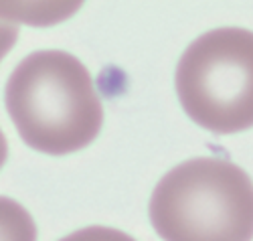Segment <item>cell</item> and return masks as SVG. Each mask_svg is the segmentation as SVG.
<instances>
[{"label": "cell", "instance_id": "3957f363", "mask_svg": "<svg viewBox=\"0 0 253 241\" xmlns=\"http://www.w3.org/2000/svg\"><path fill=\"white\" fill-rule=\"evenodd\" d=\"M176 94L186 116L209 132L253 128V33L225 27L193 41L176 65Z\"/></svg>", "mask_w": 253, "mask_h": 241}, {"label": "cell", "instance_id": "5b68a950", "mask_svg": "<svg viewBox=\"0 0 253 241\" xmlns=\"http://www.w3.org/2000/svg\"><path fill=\"white\" fill-rule=\"evenodd\" d=\"M59 241H136L134 237H130L128 233L112 229V227H101V225H93V227H85L79 229L67 237H63Z\"/></svg>", "mask_w": 253, "mask_h": 241}, {"label": "cell", "instance_id": "277c9868", "mask_svg": "<svg viewBox=\"0 0 253 241\" xmlns=\"http://www.w3.org/2000/svg\"><path fill=\"white\" fill-rule=\"evenodd\" d=\"M0 241H37L31 213L8 196H0Z\"/></svg>", "mask_w": 253, "mask_h": 241}, {"label": "cell", "instance_id": "7a4b0ae2", "mask_svg": "<svg viewBox=\"0 0 253 241\" xmlns=\"http://www.w3.org/2000/svg\"><path fill=\"white\" fill-rule=\"evenodd\" d=\"M148 211L164 241H251L253 181L225 158H191L158 181Z\"/></svg>", "mask_w": 253, "mask_h": 241}, {"label": "cell", "instance_id": "6da1fadb", "mask_svg": "<svg viewBox=\"0 0 253 241\" xmlns=\"http://www.w3.org/2000/svg\"><path fill=\"white\" fill-rule=\"evenodd\" d=\"M4 101L20 138L51 156L85 148L103 124L89 71L65 51L27 55L8 77Z\"/></svg>", "mask_w": 253, "mask_h": 241}, {"label": "cell", "instance_id": "52a82bcc", "mask_svg": "<svg viewBox=\"0 0 253 241\" xmlns=\"http://www.w3.org/2000/svg\"><path fill=\"white\" fill-rule=\"evenodd\" d=\"M6 156H8V144H6L2 130H0V168H2V164L6 162Z\"/></svg>", "mask_w": 253, "mask_h": 241}, {"label": "cell", "instance_id": "8992f818", "mask_svg": "<svg viewBox=\"0 0 253 241\" xmlns=\"http://www.w3.org/2000/svg\"><path fill=\"white\" fill-rule=\"evenodd\" d=\"M16 37H18L16 25H12L4 16H0V61H2L4 55L14 47Z\"/></svg>", "mask_w": 253, "mask_h": 241}]
</instances>
